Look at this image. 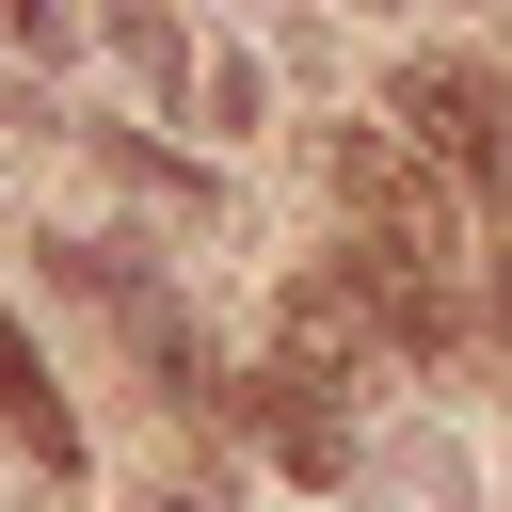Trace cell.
<instances>
[{"label":"cell","instance_id":"1","mask_svg":"<svg viewBox=\"0 0 512 512\" xmlns=\"http://www.w3.org/2000/svg\"><path fill=\"white\" fill-rule=\"evenodd\" d=\"M336 208H352V240L384 272H464V208H448V176H432V144L400 112L384 128H336Z\"/></svg>","mask_w":512,"mask_h":512},{"label":"cell","instance_id":"2","mask_svg":"<svg viewBox=\"0 0 512 512\" xmlns=\"http://www.w3.org/2000/svg\"><path fill=\"white\" fill-rule=\"evenodd\" d=\"M384 112H400V128L432 144V160H464V176H480V192L512 208V80H496L480 48H416V64L384 80Z\"/></svg>","mask_w":512,"mask_h":512},{"label":"cell","instance_id":"3","mask_svg":"<svg viewBox=\"0 0 512 512\" xmlns=\"http://www.w3.org/2000/svg\"><path fill=\"white\" fill-rule=\"evenodd\" d=\"M240 416L272 432L288 480H368V448H352V416H336V368H288V352H272V368L240 384Z\"/></svg>","mask_w":512,"mask_h":512},{"label":"cell","instance_id":"4","mask_svg":"<svg viewBox=\"0 0 512 512\" xmlns=\"http://www.w3.org/2000/svg\"><path fill=\"white\" fill-rule=\"evenodd\" d=\"M0 432H16L48 480H80V416H64V384H48V352H32L16 320H0Z\"/></svg>","mask_w":512,"mask_h":512},{"label":"cell","instance_id":"5","mask_svg":"<svg viewBox=\"0 0 512 512\" xmlns=\"http://www.w3.org/2000/svg\"><path fill=\"white\" fill-rule=\"evenodd\" d=\"M368 496H384V512H480V464H464L448 432H384V448H368Z\"/></svg>","mask_w":512,"mask_h":512},{"label":"cell","instance_id":"6","mask_svg":"<svg viewBox=\"0 0 512 512\" xmlns=\"http://www.w3.org/2000/svg\"><path fill=\"white\" fill-rule=\"evenodd\" d=\"M112 48H128V80H144L160 112H192V96H208V64H192V32H176L160 0H112Z\"/></svg>","mask_w":512,"mask_h":512},{"label":"cell","instance_id":"7","mask_svg":"<svg viewBox=\"0 0 512 512\" xmlns=\"http://www.w3.org/2000/svg\"><path fill=\"white\" fill-rule=\"evenodd\" d=\"M96 160H112L144 208H208V176H176V160H160V144H128V128H96Z\"/></svg>","mask_w":512,"mask_h":512},{"label":"cell","instance_id":"8","mask_svg":"<svg viewBox=\"0 0 512 512\" xmlns=\"http://www.w3.org/2000/svg\"><path fill=\"white\" fill-rule=\"evenodd\" d=\"M0 16H16V32H32V48H48V32H64V0H0Z\"/></svg>","mask_w":512,"mask_h":512},{"label":"cell","instance_id":"9","mask_svg":"<svg viewBox=\"0 0 512 512\" xmlns=\"http://www.w3.org/2000/svg\"><path fill=\"white\" fill-rule=\"evenodd\" d=\"M160 512H208V496H192V480H176V496H160Z\"/></svg>","mask_w":512,"mask_h":512}]
</instances>
